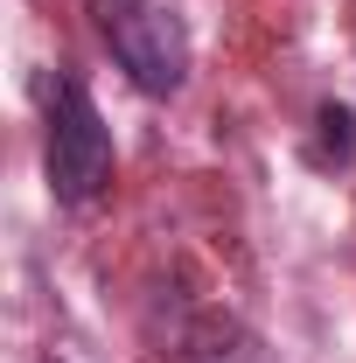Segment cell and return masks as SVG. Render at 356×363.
I'll list each match as a JSON object with an SVG mask.
<instances>
[{
  "label": "cell",
  "mask_w": 356,
  "mask_h": 363,
  "mask_svg": "<svg viewBox=\"0 0 356 363\" xmlns=\"http://www.w3.org/2000/svg\"><path fill=\"white\" fill-rule=\"evenodd\" d=\"M112 182V126L98 119L91 91L63 77L49 98V196L56 203H91Z\"/></svg>",
  "instance_id": "2"
},
{
  "label": "cell",
  "mask_w": 356,
  "mask_h": 363,
  "mask_svg": "<svg viewBox=\"0 0 356 363\" xmlns=\"http://www.w3.org/2000/svg\"><path fill=\"white\" fill-rule=\"evenodd\" d=\"M328 154H335V161L356 154V112L350 105H321V161H328Z\"/></svg>",
  "instance_id": "3"
},
{
  "label": "cell",
  "mask_w": 356,
  "mask_h": 363,
  "mask_svg": "<svg viewBox=\"0 0 356 363\" xmlns=\"http://www.w3.org/2000/svg\"><path fill=\"white\" fill-rule=\"evenodd\" d=\"M91 21L112 49V63L147 98H175L189 84V28L161 0H91Z\"/></svg>",
  "instance_id": "1"
}]
</instances>
